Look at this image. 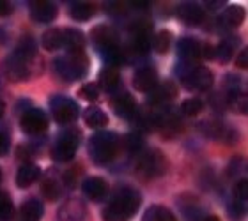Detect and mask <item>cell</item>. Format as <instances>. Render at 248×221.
<instances>
[{
	"mask_svg": "<svg viewBox=\"0 0 248 221\" xmlns=\"http://www.w3.org/2000/svg\"><path fill=\"white\" fill-rule=\"evenodd\" d=\"M181 112L185 113L186 117H195V115H199L202 112V101L197 98L185 99L181 104Z\"/></svg>",
	"mask_w": 248,
	"mask_h": 221,
	"instance_id": "1f68e13d",
	"label": "cell"
},
{
	"mask_svg": "<svg viewBox=\"0 0 248 221\" xmlns=\"http://www.w3.org/2000/svg\"><path fill=\"white\" fill-rule=\"evenodd\" d=\"M80 96L93 103V101H96V99L99 98V87L96 83H85V85L80 88Z\"/></svg>",
	"mask_w": 248,
	"mask_h": 221,
	"instance_id": "836d02e7",
	"label": "cell"
},
{
	"mask_svg": "<svg viewBox=\"0 0 248 221\" xmlns=\"http://www.w3.org/2000/svg\"><path fill=\"white\" fill-rule=\"evenodd\" d=\"M43 214H45V207L39 200L31 198L21 206L20 216L21 221H41Z\"/></svg>",
	"mask_w": 248,
	"mask_h": 221,
	"instance_id": "7402d4cb",
	"label": "cell"
},
{
	"mask_svg": "<svg viewBox=\"0 0 248 221\" xmlns=\"http://www.w3.org/2000/svg\"><path fill=\"white\" fill-rule=\"evenodd\" d=\"M83 120H85V124L91 129L98 131V129H103L108 124V115L101 108H98V106H91V108H87L85 113H83Z\"/></svg>",
	"mask_w": 248,
	"mask_h": 221,
	"instance_id": "44dd1931",
	"label": "cell"
},
{
	"mask_svg": "<svg viewBox=\"0 0 248 221\" xmlns=\"http://www.w3.org/2000/svg\"><path fill=\"white\" fill-rule=\"evenodd\" d=\"M179 76H181V82L190 90H207L213 85V73L202 66L191 67L185 64Z\"/></svg>",
	"mask_w": 248,
	"mask_h": 221,
	"instance_id": "5b68a950",
	"label": "cell"
},
{
	"mask_svg": "<svg viewBox=\"0 0 248 221\" xmlns=\"http://www.w3.org/2000/svg\"><path fill=\"white\" fill-rule=\"evenodd\" d=\"M229 104H231V108L234 112L245 113L247 112V96L234 88L232 92H231V96H229Z\"/></svg>",
	"mask_w": 248,
	"mask_h": 221,
	"instance_id": "4dcf8cb0",
	"label": "cell"
},
{
	"mask_svg": "<svg viewBox=\"0 0 248 221\" xmlns=\"http://www.w3.org/2000/svg\"><path fill=\"white\" fill-rule=\"evenodd\" d=\"M207 7L209 9H220V7H223V2L222 0H218V2H206Z\"/></svg>",
	"mask_w": 248,
	"mask_h": 221,
	"instance_id": "b9f144b4",
	"label": "cell"
},
{
	"mask_svg": "<svg viewBox=\"0 0 248 221\" xmlns=\"http://www.w3.org/2000/svg\"><path fill=\"white\" fill-rule=\"evenodd\" d=\"M64 32V43L62 48H66L67 53H83L85 48V37L80 30L77 29H66Z\"/></svg>",
	"mask_w": 248,
	"mask_h": 221,
	"instance_id": "9a60e30c",
	"label": "cell"
},
{
	"mask_svg": "<svg viewBox=\"0 0 248 221\" xmlns=\"http://www.w3.org/2000/svg\"><path fill=\"white\" fill-rule=\"evenodd\" d=\"M177 53L181 57V60L185 62L186 66H191V62L201 59L202 46H199V43L191 37H185L179 41V46H177Z\"/></svg>",
	"mask_w": 248,
	"mask_h": 221,
	"instance_id": "4fadbf2b",
	"label": "cell"
},
{
	"mask_svg": "<svg viewBox=\"0 0 248 221\" xmlns=\"http://www.w3.org/2000/svg\"><path fill=\"white\" fill-rule=\"evenodd\" d=\"M119 149V136L114 131H96L89 138V156L96 165L112 163Z\"/></svg>",
	"mask_w": 248,
	"mask_h": 221,
	"instance_id": "7a4b0ae2",
	"label": "cell"
},
{
	"mask_svg": "<svg viewBox=\"0 0 248 221\" xmlns=\"http://www.w3.org/2000/svg\"><path fill=\"white\" fill-rule=\"evenodd\" d=\"M29 64H31V62L21 60V59H18V57H15V55L7 57L4 62L5 76L9 78V80H13V82H23V80H27L29 74H31Z\"/></svg>",
	"mask_w": 248,
	"mask_h": 221,
	"instance_id": "30bf717a",
	"label": "cell"
},
{
	"mask_svg": "<svg viewBox=\"0 0 248 221\" xmlns=\"http://www.w3.org/2000/svg\"><path fill=\"white\" fill-rule=\"evenodd\" d=\"M94 15V7L87 2H77L71 5V18L77 21H89Z\"/></svg>",
	"mask_w": 248,
	"mask_h": 221,
	"instance_id": "83f0119b",
	"label": "cell"
},
{
	"mask_svg": "<svg viewBox=\"0 0 248 221\" xmlns=\"http://www.w3.org/2000/svg\"><path fill=\"white\" fill-rule=\"evenodd\" d=\"M133 87L139 92L149 94L158 87V74L153 67H142L135 73L133 76Z\"/></svg>",
	"mask_w": 248,
	"mask_h": 221,
	"instance_id": "8fae6325",
	"label": "cell"
},
{
	"mask_svg": "<svg viewBox=\"0 0 248 221\" xmlns=\"http://www.w3.org/2000/svg\"><path fill=\"white\" fill-rule=\"evenodd\" d=\"M39 175H41L39 166L32 165V163H25V165L20 166L18 174H16V184L20 186V188H29V186L34 184L39 179Z\"/></svg>",
	"mask_w": 248,
	"mask_h": 221,
	"instance_id": "ac0fdd59",
	"label": "cell"
},
{
	"mask_svg": "<svg viewBox=\"0 0 248 221\" xmlns=\"http://www.w3.org/2000/svg\"><path fill=\"white\" fill-rule=\"evenodd\" d=\"M7 150H9V136L4 131H0V156L7 154Z\"/></svg>",
	"mask_w": 248,
	"mask_h": 221,
	"instance_id": "74e56055",
	"label": "cell"
},
{
	"mask_svg": "<svg viewBox=\"0 0 248 221\" xmlns=\"http://www.w3.org/2000/svg\"><path fill=\"white\" fill-rule=\"evenodd\" d=\"M172 44V34L169 30H160L156 34L155 43H151V46L155 48L158 53H167L170 50Z\"/></svg>",
	"mask_w": 248,
	"mask_h": 221,
	"instance_id": "f1b7e54d",
	"label": "cell"
},
{
	"mask_svg": "<svg viewBox=\"0 0 248 221\" xmlns=\"http://www.w3.org/2000/svg\"><path fill=\"white\" fill-rule=\"evenodd\" d=\"M245 18V11L243 7H238V5H231L223 11L222 16L218 18V25L223 27V29H234L238 27Z\"/></svg>",
	"mask_w": 248,
	"mask_h": 221,
	"instance_id": "d6986e66",
	"label": "cell"
},
{
	"mask_svg": "<svg viewBox=\"0 0 248 221\" xmlns=\"http://www.w3.org/2000/svg\"><path fill=\"white\" fill-rule=\"evenodd\" d=\"M20 126L27 134H41L48 129V118L43 110H27L20 118Z\"/></svg>",
	"mask_w": 248,
	"mask_h": 221,
	"instance_id": "52a82bcc",
	"label": "cell"
},
{
	"mask_svg": "<svg viewBox=\"0 0 248 221\" xmlns=\"http://www.w3.org/2000/svg\"><path fill=\"white\" fill-rule=\"evenodd\" d=\"M139 170L145 177H160L167 170V160L160 150H149L140 158Z\"/></svg>",
	"mask_w": 248,
	"mask_h": 221,
	"instance_id": "ba28073f",
	"label": "cell"
},
{
	"mask_svg": "<svg viewBox=\"0 0 248 221\" xmlns=\"http://www.w3.org/2000/svg\"><path fill=\"white\" fill-rule=\"evenodd\" d=\"M62 43H64V32L61 29H53V30L45 32V36L41 39V44L46 52H57V50H61Z\"/></svg>",
	"mask_w": 248,
	"mask_h": 221,
	"instance_id": "d4e9b609",
	"label": "cell"
},
{
	"mask_svg": "<svg viewBox=\"0 0 248 221\" xmlns=\"http://www.w3.org/2000/svg\"><path fill=\"white\" fill-rule=\"evenodd\" d=\"M82 142V134L78 129H67L59 136V140L53 145L52 150V158L59 163H66V161H71L75 158L78 150V145Z\"/></svg>",
	"mask_w": 248,
	"mask_h": 221,
	"instance_id": "277c9868",
	"label": "cell"
},
{
	"mask_svg": "<svg viewBox=\"0 0 248 221\" xmlns=\"http://www.w3.org/2000/svg\"><path fill=\"white\" fill-rule=\"evenodd\" d=\"M140 147H142V140H140L139 136H135V134L128 136V149L129 150H139Z\"/></svg>",
	"mask_w": 248,
	"mask_h": 221,
	"instance_id": "f35d334b",
	"label": "cell"
},
{
	"mask_svg": "<svg viewBox=\"0 0 248 221\" xmlns=\"http://www.w3.org/2000/svg\"><path fill=\"white\" fill-rule=\"evenodd\" d=\"M142 221H176V216L172 214L167 207L161 206H151L144 214Z\"/></svg>",
	"mask_w": 248,
	"mask_h": 221,
	"instance_id": "4316f807",
	"label": "cell"
},
{
	"mask_svg": "<svg viewBox=\"0 0 248 221\" xmlns=\"http://www.w3.org/2000/svg\"><path fill=\"white\" fill-rule=\"evenodd\" d=\"M234 195H236V200L247 202V198H248V182H247V179L238 180V184L234 186Z\"/></svg>",
	"mask_w": 248,
	"mask_h": 221,
	"instance_id": "e575fe53",
	"label": "cell"
},
{
	"mask_svg": "<svg viewBox=\"0 0 248 221\" xmlns=\"http://www.w3.org/2000/svg\"><path fill=\"white\" fill-rule=\"evenodd\" d=\"M177 96V88L172 82L163 83L161 87H156L149 96V103L151 104H161V103H169Z\"/></svg>",
	"mask_w": 248,
	"mask_h": 221,
	"instance_id": "ffe728a7",
	"label": "cell"
},
{
	"mask_svg": "<svg viewBox=\"0 0 248 221\" xmlns=\"http://www.w3.org/2000/svg\"><path fill=\"white\" fill-rule=\"evenodd\" d=\"M89 67L91 64L85 53H67L66 57H59L55 60V69L67 82H77V80L85 78Z\"/></svg>",
	"mask_w": 248,
	"mask_h": 221,
	"instance_id": "3957f363",
	"label": "cell"
},
{
	"mask_svg": "<svg viewBox=\"0 0 248 221\" xmlns=\"http://www.w3.org/2000/svg\"><path fill=\"white\" fill-rule=\"evenodd\" d=\"M59 216L62 221H82L87 216V209L80 200H69L61 207Z\"/></svg>",
	"mask_w": 248,
	"mask_h": 221,
	"instance_id": "5bb4252c",
	"label": "cell"
},
{
	"mask_svg": "<svg viewBox=\"0 0 248 221\" xmlns=\"http://www.w3.org/2000/svg\"><path fill=\"white\" fill-rule=\"evenodd\" d=\"M93 41H94V46L98 48V52L101 53V55H107V53L114 52V50L119 48L117 34L107 25H99L94 29Z\"/></svg>",
	"mask_w": 248,
	"mask_h": 221,
	"instance_id": "9c48e42d",
	"label": "cell"
},
{
	"mask_svg": "<svg viewBox=\"0 0 248 221\" xmlns=\"http://www.w3.org/2000/svg\"><path fill=\"white\" fill-rule=\"evenodd\" d=\"M13 200L5 191H0V221H9L13 218Z\"/></svg>",
	"mask_w": 248,
	"mask_h": 221,
	"instance_id": "f546056e",
	"label": "cell"
},
{
	"mask_svg": "<svg viewBox=\"0 0 248 221\" xmlns=\"http://www.w3.org/2000/svg\"><path fill=\"white\" fill-rule=\"evenodd\" d=\"M229 212H231V216H232L234 220H239V218H243V214H245V202L234 200L232 206L229 207Z\"/></svg>",
	"mask_w": 248,
	"mask_h": 221,
	"instance_id": "8d00e7d4",
	"label": "cell"
},
{
	"mask_svg": "<svg viewBox=\"0 0 248 221\" xmlns=\"http://www.w3.org/2000/svg\"><path fill=\"white\" fill-rule=\"evenodd\" d=\"M4 113H5V103L4 101H0V118L4 117Z\"/></svg>",
	"mask_w": 248,
	"mask_h": 221,
	"instance_id": "ee69618b",
	"label": "cell"
},
{
	"mask_svg": "<svg viewBox=\"0 0 248 221\" xmlns=\"http://www.w3.org/2000/svg\"><path fill=\"white\" fill-rule=\"evenodd\" d=\"M135 108H137V106H135V99L131 98L129 94L124 92L114 99V110L119 117L129 118L135 113Z\"/></svg>",
	"mask_w": 248,
	"mask_h": 221,
	"instance_id": "603a6c76",
	"label": "cell"
},
{
	"mask_svg": "<svg viewBox=\"0 0 248 221\" xmlns=\"http://www.w3.org/2000/svg\"><path fill=\"white\" fill-rule=\"evenodd\" d=\"M177 16L186 25H199L204 20V11L197 4H183L177 9Z\"/></svg>",
	"mask_w": 248,
	"mask_h": 221,
	"instance_id": "e0dca14e",
	"label": "cell"
},
{
	"mask_svg": "<svg viewBox=\"0 0 248 221\" xmlns=\"http://www.w3.org/2000/svg\"><path fill=\"white\" fill-rule=\"evenodd\" d=\"M43 193L46 198L53 200V198H57L59 196V188H57V182H53V180H46L45 184H43Z\"/></svg>",
	"mask_w": 248,
	"mask_h": 221,
	"instance_id": "d590c367",
	"label": "cell"
},
{
	"mask_svg": "<svg viewBox=\"0 0 248 221\" xmlns=\"http://www.w3.org/2000/svg\"><path fill=\"white\" fill-rule=\"evenodd\" d=\"M213 57L222 64H227L232 59V46L229 43H220L215 50H213Z\"/></svg>",
	"mask_w": 248,
	"mask_h": 221,
	"instance_id": "d6a6232c",
	"label": "cell"
},
{
	"mask_svg": "<svg viewBox=\"0 0 248 221\" xmlns=\"http://www.w3.org/2000/svg\"><path fill=\"white\" fill-rule=\"evenodd\" d=\"M50 108H52L53 120L59 124H69L75 122L80 117V108L71 98H64L57 96L50 101Z\"/></svg>",
	"mask_w": 248,
	"mask_h": 221,
	"instance_id": "8992f818",
	"label": "cell"
},
{
	"mask_svg": "<svg viewBox=\"0 0 248 221\" xmlns=\"http://www.w3.org/2000/svg\"><path fill=\"white\" fill-rule=\"evenodd\" d=\"M201 221H218V218L213 216V214H204V218Z\"/></svg>",
	"mask_w": 248,
	"mask_h": 221,
	"instance_id": "7bdbcfd3",
	"label": "cell"
},
{
	"mask_svg": "<svg viewBox=\"0 0 248 221\" xmlns=\"http://www.w3.org/2000/svg\"><path fill=\"white\" fill-rule=\"evenodd\" d=\"M13 55L21 59V60L31 62L32 59H34V55H36V41H34L31 36H25L18 43V46H16Z\"/></svg>",
	"mask_w": 248,
	"mask_h": 221,
	"instance_id": "484cf974",
	"label": "cell"
},
{
	"mask_svg": "<svg viewBox=\"0 0 248 221\" xmlns=\"http://www.w3.org/2000/svg\"><path fill=\"white\" fill-rule=\"evenodd\" d=\"M236 66L241 67V69H245V67L248 66V53L247 50H243V52L238 55V60H236Z\"/></svg>",
	"mask_w": 248,
	"mask_h": 221,
	"instance_id": "60d3db41",
	"label": "cell"
},
{
	"mask_svg": "<svg viewBox=\"0 0 248 221\" xmlns=\"http://www.w3.org/2000/svg\"><path fill=\"white\" fill-rule=\"evenodd\" d=\"M0 180H2V170H0Z\"/></svg>",
	"mask_w": 248,
	"mask_h": 221,
	"instance_id": "f6af8a7d",
	"label": "cell"
},
{
	"mask_svg": "<svg viewBox=\"0 0 248 221\" xmlns=\"http://www.w3.org/2000/svg\"><path fill=\"white\" fill-rule=\"evenodd\" d=\"M119 73L115 67H105L99 73V85L107 90V92H115L119 87Z\"/></svg>",
	"mask_w": 248,
	"mask_h": 221,
	"instance_id": "cb8c5ba5",
	"label": "cell"
},
{
	"mask_svg": "<svg viewBox=\"0 0 248 221\" xmlns=\"http://www.w3.org/2000/svg\"><path fill=\"white\" fill-rule=\"evenodd\" d=\"M140 207V195L139 191L126 188L121 190L114 196V200L105 207L103 221H129L133 214Z\"/></svg>",
	"mask_w": 248,
	"mask_h": 221,
	"instance_id": "6da1fadb",
	"label": "cell"
},
{
	"mask_svg": "<svg viewBox=\"0 0 248 221\" xmlns=\"http://www.w3.org/2000/svg\"><path fill=\"white\" fill-rule=\"evenodd\" d=\"M82 190L91 200H101V198H105L108 188H107V182L101 177H89V179L83 180Z\"/></svg>",
	"mask_w": 248,
	"mask_h": 221,
	"instance_id": "2e32d148",
	"label": "cell"
},
{
	"mask_svg": "<svg viewBox=\"0 0 248 221\" xmlns=\"http://www.w3.org/2000/svg\"><path fill=\"white\" fill-rule=\"evenodd\" d=\"M13 13V5L11 2H5V0H0V18H5Z\"/></svg>",
	"mask_w": 248,
	"mask_h": 221,
	"instance_id": "ab89813d",
	"label": "cell"
},
{
	"mask_svg": "<svg viewBox=\"0 0 248 221\" xmlns=\"http://www.w3.org/2000/svg\"><path fill=\"white\" fill-rule=\"evenodd\" d=\"M31 16L39 23H50L57 18V5L48 0H39L31 4Z\"/></svg>",
	"mask_w": 248,
	"mask_h": 221,
	"instance_id": "7c38bea8",
	"label": "cell"
}]
</instances>
